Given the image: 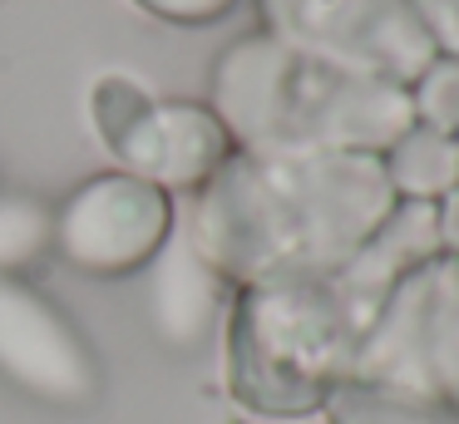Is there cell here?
<instances>
[{"mask_svg":"<svg viewBox=\"0 0 459 424\" xmlns=\"http://www.w3.org/2000/svg\"><path fill=\"white\" fill-rule=\"evenodd\" d=\"M336 306L316 286H272L252 291L232 325V390L272 414H301L326 404L331 365L341 355Z\"/></svg>","mask_w":459,"mask_h":424,"instance_id":"cell-1","label":"cell"},{"mask_svg":"<svg viewBox=\"0 0 459 424\" xmlns=\"http://www.w3.org/2000/svg\"><path fill=\"white\" fill-rule=\"evenodd\" d=\"M94 114H100L104 143L124 158L134 177L169 187H203L228 163V128L212 108L198 104H159L129 79L109 74L94 89Z\"/></svg>","mask_w":459,"mask_h":424,"instance_id":"cell-2","label":"cell"},{"mask_svg":"<svg viewBox=\"0 0 459 424\" xmlns=\"http://www.w3.org/2000/svg\"><path fill=\"white\" fill-rule=\"evenodd\" d=\"M173 197L134 173H100L80 183L55 212V247L90 276H134L169 247Z\"/></svg>","mask_w":459,"mask_h":424,"instance_id":"cell-3","label":"cell"},{"mask_svg":"<svg viewBox=\"0 0 459 424\" xmlns=\"http://www.w3.org/2000/svg\"><path fill=\"white\" fill-rule=\"evenodd\" d=\"M0 380L45 404H90L100 390L80 331L21 276H0Z\"/></svg>","mask_w":459,"mask_h":424,"instance_id":"cell-4","label":"cell"},{"mask_svg":"<svg viewBox=\"0 0 459 424\" xmlns=\"http://www.w3.org/2000/svg\"><path fill=\"white\" fill-rule=\"evenodd\" d=\"M326 420L331 424H459V400L445 390H425V385L351 375V380L331 385Z\"/></svg>","mask_w":459,"mask_h":424,"instance_id":"cell-5","label":"cell"},{"mask_svg":"<svg viewBox=\"0 0 459 424\" xmlns=\"http://www.w3.org/2000/svg\"><path fill=\"white\" fill-rule=\"evenodd\" d=\"M153 262H159V272H153V325H159L173 345L198 341L208 316H212V306H218L212 262L193 242H173V237Z\"/></svg>","mask_w":459,"mask_h":424,"instance_id":"cell-6","label":"cell"},{"mask_svg":"<svg viewBox=\"0 0 459 424\" xmlns=\"http://www.w3.org/2000/svg\"><path fill=\"white\" fill-rule=\"evenodd\" d=\"M55 242V217L35 197L0 193V276H15Z\"/></svg>","mask_w":459,"mask_h":424,"instance_id":"cell-7","label":"cell"},{"mask_svg":"<svg viewBox=\"0 0 459 424\" xmlns=\"http://www.w3.org/2000/svg\"><path fill=\"white\" fill-rule=\"evenodd\" d=\"M139 5L159 20H173V25H212V20H222L238 0H139Z\"/></svg>","mask_w":459,"mask_h":424,"instance_id":"cell-8","label":"cell"}]
</instances>
